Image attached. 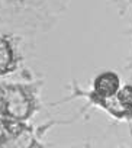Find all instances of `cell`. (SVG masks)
<instances>
[{"mask_svg": "<svg viewBox=\"0 0 132 148\" xmlns=\"http://www.w3.org/2000/svg\"><path fill=\"white\" fill-rule=\"evenodd\" d=\"M68 0H2V6L13 18L23 21V26H44L54 22Z\"/></svg>", "mask_w": 132, "mask_h": 148, "instance_id": "2", "label": "cell"}, {"mask_svg": "<svg viewBox=\"0 0 132 148\" xmlns=\"http://www.w3.org/2000/svg\"><path fill=\"white\" fill-rule=\"evenodd\" d=\"M113 119L132 123V83H125L115 96L110 115Z\"/></svg>", "mask_w": 132, "mask_h": 148, "instance_id": "6", "label": "cell"}, {"mask_svg": "<svg viewBox=\"0 0 132 148\" xmlns=\"http://www.w3.org/2000/svg\"><path fill=\"white\" fill-rule=\"evenodd\" d=\"M122 79L119 73L113 70H103L99 74H96L92 86L89 90H83L76 82L71 86V95L65 99H76V97H84L89 103V106H96L99 109H105L109 100H112L119 89L122 87Z\"/></svg>", "mask_w": 132, "mask_h": 148, "instance_id": "4", "label": "cell"}, {"mask_svg": "<svg viewBox=\"0 0 132 148\" xmlns=\"http://www.w3.org/2000/svg\"><path fill=\"white\" fill-rule=\"evenodd\" d=\"M58 121H51L42 126H34L31 122L0 119V148H31L45 147L42 139L45 132Z\"/></svg>", "mask_w": 132, "mask_h": 148, "instance_id": "3", "label": "cell"}, {"mask_svg": "<svg viewBox=\"0 0 132 148\" xmlns=\"http://www.w3.org/2000/svg\"><path fill=\"white\" fill-rule=\"evenodd\" d=\"M2 9H3V6H2V0H0V15H2Z\"/></svg>", "mask_w": 132, "mask_h": 148, "instance_id": "9", "label": "cell"}, {"mask_svg": "<svg viewBox=\"0 0 132 148\" xmlns=\"http://www.w3.org/2000/svg\"><path fill=\"white\" fill-rule=\"evenodd\" d=\"M126 68L132 71V44H131V49L128 54V60H126Z\"/></svg>", "mask_w": 132, "mask_h": 148, "instance_id": "8", "label": "cell"}, {"mask_svg": "<svg viewBox=\"0 0 132 148\" xmlns=\"http://www.w3.org/2000/svg\"><path fill=\"white\" fill-rule=\"evenodd\" d=\"M44 80H0V119L31 122L41 110Z\"/></svg>", "mask_w": 132, "mask_h": 148, "instance_id": "1", "label": "cell"}, {"mask_svg": "<svg viewBox=\"0 0 132 148\" xmlns=\"http://www.w3.org/2000/svg\"><path fill=\"white\" fill-rule=\"evenodd\" d=\"M25 42L23 38L10 31H0V80L13 77L23 70Z\"/></svg>", "mask_w": 132, "mask_h": 148, "instance_id": "5", "label": "cell"}, {"mask_svg": "<svg viewBox=\"0 0 132 148\" xmlns=\"http://www.w3.org/2000/svg\"><path fill=\"white\" fill-rule=\"evenodd\" d=\"M113 5L120 15H125L132 10V0H113Z\"/></svg>", "mask_w": 132, "mask_h": 148, "instance_id": "7", "label": "cell"}]
</instances>
